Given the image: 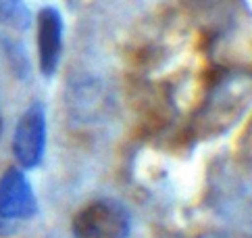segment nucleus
Returning a JSON list of instances; mask_svg holds the SVG:
<instances>
[{
  "mask_svg": "<svg viewBox=\"0 0 252 238\" xmlns=\"http://www.w3.org/2000/svg\"><path fill=\"white\" fill-rule=\"evenodd\" d=\"M129 213L117 200H94L73 219L75 238H127Z\"/></svg>",
  "mask_w": 252,
  "mask_h": 238,
  "instance_id": "f257e3e1",
  "label": "nucleus"
},
{
  "mask_svg": "<svg viewBox=\"0 0 252 238\" xmlns=\"http://www.w3.org/2000/svg\"><path fill=\"white\" fill-rule=\"evenodd\" d=\"M46 146V117L42 105H32L17 123V132L13 138V153L19 165L32 169L40 165Z\"/></svg>",
  "mask_w": 252,
  "mask_h": 238,
  "instance_id": "f03ea898",
  "label": "nucleus"
},
{
  "mask_svg": "<svg viewBox=\"0 0 252 238\" xmlns=\"http://www.w3.org/2000/svg\"><path fill=\"white\" fill-rule=\"evenodd\" d=\"M35 213V197L23 171L6 169L0 178V217L25 219Z\"/></svg>",
  "mask_w": 252,
  "mask_h": 238,
  "instance_id": "7ed1b4c3",
  "label": "nucleus"
},
{
  "mask_svg": "<svg viewBox=\"0 0 252 238\" xmlns=\"http://www.w3.org/2000/svg\"><path fill=\"white\" fill-rule=\"evenodd\" d=\"M63 48V21L57 8L46 6L38 15V54L44 76H52L59 67Z\"/></svg>",
  "mask_w": 252,
  "mask_h": 238,
  "instance_id": "20e7f679",
  "label": "nucleus"
},
{
  "mask_svg": "<svg viewBox=\"0 0 252 238\" xmlns=\"http://www.w3.org/2000/svg\"><path fill=\"white\" fill-rule=\"evenodd\" d=\"M25 19V8L19 0H0V21L4 23H23Z\"/></svg>",
  "mask_w": 252,
  "mask_h": 238,
  "instance_id": "39448f33",
  "label": "nucleus"
},
{
  "mask_svg": "<svg viewBox=\"0 0 252 238\" xmlns=\"http://www.w3.org/2000/svg\"><path fill=\"white\" fill-rule=\"evenodd\" d=\"M0 134H2V119H0Z\"/></svg>",
  "mask_w": 252,
  "mask_h": 238,
  "instance_id": "423d86ee",
  "label": "nucleus"
}]
</instances>
